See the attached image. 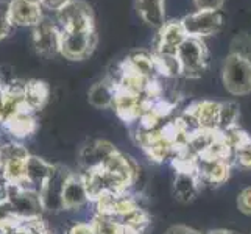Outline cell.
I'll return each instance as SVG.
<instances>
[{
    "label": "cell",
    "instance_id": "7",
    "mask_svg": "<svg viewBox=\"0 0 251 234\" xmlns=\"http://www.w3.org/2000/svg\"><path fill=\"white\" fill-rule=\"evenodd\" d=\"M95 34L91 31H75V33H63L61 36V49L59 53L72 61L88 58L95 47Z\"/></svg>",
    "mask_w": 251,
    "mask_h": 234
},
{
    "label": "cell",
    "instance_id": "20",
    "mask_svg": "<svg viewBox=\"0 0 251 234\" xmlns=\"http://www.w3.org/2000/svg\"><path fill=\"white\" fill-rule=\"evenodd\" d=\"M114 97H116V88L108 80L95 83L88 92L89 103L94 108H99V109H105V108L112 106Z\"/></svg>",
    "mask_w": 251,
    "mask_h": 234
},
{
    "label": "cell",
    "instance_id": "25",
    "mask_svg": "<svg viewBox=\"0 0 251 234\" xmlns=\"http://www.w3.org/2000/svg\"><path fill=\"white\" fill-rule=\"evenodd\" d=\"M13 21L10 14V2L6 0H0V41L8 36L11 31Z\"/></svg>",
    "mask_w": 251,
    "mask_h": 234
},
{
    "label": "cell",
    "instance_id": "31",
    "mask_svg": "<svg viewBox=\"0 0 251 234\" xmlns=\"http://www.w3.org/2000/svg\"><path fill=\"white\" fill-rule=\"evenodd\" d=\"M166 234H201V233L194 228H189L186 225H173V227H170L166 231Z\"/></svg>",
    "mask_w": 251,
    "mask_h": 234
},
{
    "label": "cell",
    "instance_id": "24",
    "mask_svg": "<svg viewBox=\"0 0 251 234\" xmlns=\"http://www.w3.org/2000/svg\"><path fill=\"white\" fill-rule=\"evenodd\" d=\"M95 234H124L125 227L117 220L106 217V215H95V219L91 222Z\"/></svg>",
    "mask_w": 251,
    "mask_h": 234
},
{
    "label": "cell",
    "instance_id": "21",
    "mask_svg": "<svg viewBox=\"0 0 251 234\" xmlns=\"http://www.w3.org/2000/svg\"><path fill=\"white\" fill-rule=\"evenodd\" d=\"M24 95L27 106L33 112H36L46 105V102L49 99V86L39 80H31L28 83H25Z\"/></svg>",
    "mask_w": 251,
    "mask_h": 234
},
{
    "label": "cell",
    "instance_id": "12",
    "mask_svg": "<svg viewBox=\"0 0 251 234\" xmlns=\"http://www.w3.org/2000/svg\"><path fill=\"white\" fill-rule=\"evenodd\" d=\"M33 114L34 112L31 109L25 108L14 114L11 119H8L2 125L13 141L21 142L22 139H27V137L34 134V131H36V119H34Z\"/></svg>",
    "mask_w": 251,
    "mask_h": 234
},
{
    "label": "cell",
    "instance_id": "28",
    "mask_svg": "<svg viewBox=\"0 0 251 234\" xmlns=\"http://www.w3.org/2000/svg\"><path fill=\"white\" fill-rule=\"evenodd\" d=\"M194 2L198 10H211V11H219L223 5V0H194Z\"/></svg>",
    "mask_w": 251,
    "mask_h": 234
},
{
    "label": "cell",
    "instance_id": "23",
    "mask_svg": "<svg viewBox=\"0 0 251 234\" xmlns=\"http://www.w3.org/2000/svg\"><path fill=\"white\" fill-rule=\"evenodd\" d=\"M239 119V105L234 102L220 103L219 112V131H226V130L236 127Z\"/></svg>",
    "mask_w": 251,
    "mask_h": 234
},
{
    "label": "cell",
    "instance_id": "11",
    "mask_svg": "<svg viewBox=\"0 0 251 234\" xmlns=\"http://www.w3.org/2000/svg\"><path fill=\"white\" fill-rule=\"evenodd\" d=\"M195 170L198 177H203L212 184H222L229 177V162L222 158H209V156H198L195 159Z\"/></svg>",
    "mask_w": 251,
    "mask_h": 234
},
{
    "label": "cell",
    "instance_id": "17",
    "mask_svg": "<svg viewBox=\"0 0 251 234\" xmlns=\"http://www.w3.org/2000/svg\"><path fill=\"white\" fill-rule=\"evenodd\" d=\"M194 111L195 117L198 119L203 130H211L215 131L219 130V112H220V103L215 102H200L190 108Z\"/></svg>",
    "mask_w": 251,
    "mask_h": 234
},
{
    "label": "cell",
    "instance_id": "5",
    "mask_svg": "<svg viewBox=\"0 0 251 234\" xmlns=\"http://www.w3.org/2000/svg\"><path fill=\"white\" fill-rule=\"evenodd\" d=\"M72 172H69L66 167L55 164V170L51 173V177L46 183V186L41 189L39 197L42 202L44 211L49 212H59L64 211L63 208V190L67 178L71 177Z\"/></svg>",
    "mask_w": 251,
    "mask_h": 234
},
{
    "label": "cell",
    "instance_id": "3",
    "mask_svg": "<svg viewBox=\"0 0 251 234\" xmlns=\"http://www.w3.org/2000/svg\"><path fill=\"white\" fill-rule=\"evenodd\" d=\"M176 56L181 64V74L195 78L200 77L206 66V47L200 38L187 36L176 50Z\"/></svg>",
    "mask_w": 251,
    "mask_h": 234
},
{
    "label": "cell",
    "instance_id": "30",
    "mask_svg": "<svg viewBox=\"0 0 251 234\" xmlns=\"http://www.w3.org/2000/svg\"><path fill=\"white\" fill-rule=\"evenodd\" d=\"M69 2H71V0H42L41 6H44V8H47V10L58 13V11H61Z\"/></svg>",
    "mask_w": 251,
    "mask_h": 234
},
{
    "label": "cell",
    "instance_id": "10",
    "mask_svg": "<svg viewBox=\"0 0 251 234\" xmlns=\"http://www.w3.org/2000/svg\"><path fill=\"white\" fill-rule=\"evenodd\" d=\"M117 150L116 147L108 141H94L81 149L80 162L84 170H92L103 167L106 161L114 155Z\"/></svg>",
    "mask_w": 251,
    "mask_h": 234
},
{
    "label": "cell",
    "instance_id": "8",
    "mask_svg": "<svg viewBox=\"0 0 251 234\" xmlns=\"http://www.w3.org/2000/svg\"><path fill=\"white\" fill-rule=\"evenodd\" d=\"M61 30L55 24L47 19H41V22L34 25L33 30L34 49L42 56H53L59 53V49H61Z\"/></svg>",
    "mask_w": 251,
    "mask_h": 234
},
{
    "label": "cell",
    "instance_id": "2",
    "mask_svg": "<svg viewBox=\"0 0 251 234\" xmlns=\"http://www.w3.org/2000/svg\"><path fill=\"white\" fill-rule=\"evenodd\" d=\"M6 208L19 220L41 219L42 212H44L41 197L36 190H27L16 184L10 186V195H8Z\"/></svg>",
    "mask_w": 251,
    "mask_h": 234
},
{
    "label": "cell",
    "instance_id": "29",
    "mask_svg": "<svg viewBox=\"0 0 251 234\" xmlns=\"http://www.w3.org/2000/svg\"><path fill=\"white\" fill-rule=\"evenodd\" d=\"M67 234H95L92 223H86V222H76L74 223L71 228H69Z\"/></svg>",
    "mask_w": 251,
    "mask_h": 234
},
{
    "label": "cell",
    "instance_id": "27",
    "mask_svg": "<svg viewBox=\"0 0 251 234\" xmlns=\"http://www.w3.org/2000/svg\"><path fill=\"white\" fill-rule=\"evenodd\" d=\"M237 206H239V211L251 215V187L244 189L242 192L239 194L237 198Z\"/></svg>",
    "mask_w": 251,
    "mask_h": 234
},
{
    "label": "cell",
    "instance_id": "6",
    "mask_svg": "<svg viewBox=\"0 0 251 234\" xmlns=\"http://www.w3.org/2000/svg\"><path fill=\"white\" fill-rule=\"evenodd\" d=\"M183 27L190 38H203L217 33L222 25V17L219 11L198 10L192 14H187L181 19Z\"/></svg>",
    "mask_w": 251,
    "mask_h": 234
},
{
    "label": "cell",
    "instance_id": "22",
    "mask_svg": "<svg viewBox=\"0 0 251 234\" xmlns=\"http://www.w3.org/2000/svg\"><path fill=\"white\" fill-rule=\"evenodd\" d=\"M154 56V66L156 74L164 77H176L181 74V64L176 53H166V52H156Z\"/></svg>",
    "mask_w": 251,
    "mask_h": 234
},
{
    "label": "cell",
    "instance_id": "19",
    "mask_svg": "<svg viewBox=\"0 0 251 234\" xmlns=\"http://www.w3.org/2000/svg\"><path fill=\"white\" fill-rule=\"evenodd\" d=\"M124 64L134 71L136 74H139L145 78H154V74H156V66H154V56L147 53L144 50H136L129 55Z\"/></svg>",
    "mask_w": 251,
    "mask_h": 234
},
{
    "label": "cell",
    "instance_id": "9",
    "mask_svg": "<svg viewBox=\"0 0 251 234\" xmlns=\"http://www.w3.org/2000/svg\"><path fill=\"white\" fill-rule=\"evenodd\" d=\"M91 200L86 183L83 180V175H76L71 173V177L67 178L64 190H63V208L64 211H76L83 208L86 203Z\"/></svg>",
    "mask_w": 251,
    "mask_h": 234
},
{
    "label": "cell",
    "instance_id": "13",
    "mask_svg": "<svg viewBox=\"0 0 251 234\" xmlns=\"http://www.w3.org/2000/svg\"><path fill=\"white\" fill-rule=\"evenodd\" d=\"M187 38V33L181 21H170L161 27L159 42L156 52H166V53H176L181 42Z\"/></svg>",
    "mask_w": 251,
    "mask_h": 234
},
{
    "label": "cell",
    "instance_id": "32",
    "mask_svg": "<svg viewBox=\"0 0 251 234\" xmlns=\"http://www.w3.org/2000/svg\"><path fill=\"white\" fill-rule=\"evenodd\" d=\"M204 234H239L236 231H229V230H211V231H207Z\"/></svg>",
    "mask_w": 251,
    "mask_h": 234
},
{
    "label": "cell",
    "instance_id": "15",
    "mask_svg": "<svg viewBox=\"0 0 251 234\" xmlns=\"http://www.w3.org/2000/svg\"><path fill=\"white\" fill-rule=\"evenodd\" d=\"M173 194L181 202L194 200L198 194V173L195 169L178 170L173 181Z\"/></svg>",
    "mask_w": 251,
    "mask_h": 234
},
{
    "label": "cell",
    "instance_id": "16",
    "mask_svg": "<svg viewBox=\"0 0 251 234\" xmlns=\"http://www.w3.org/2000/svg\"><path fill=\"white\" fill-rule=\"evenodd\" d=\"M10 14L11 21L16 25H31L34 27L41 22V6L25 2V0H13L10 2Z\"/></svg>",
    "mask_w": 251,
    "mask_h": 234
},
{
    "label": "cell",
    "instance_id": "4",
    "mask_svg": "<svg viewBox=\"0 0 251 234\" xmlns=\"http://www.w3.org/2000/svg\"><path fill=\"white\" fill-rule=\"evenodd\" d=\"M61 33L91 31L94 30L91 6L83 0H71L61 11H58Z\"/></svg>",
    "mask_w": 251,
    "mask_h": 234
},
{
    "label": "cell",
    "instance_id": "14",
    "mask_svg": "<svg viewBox=\"0 0 251 234\" xmlns=\"http://www.w3.org/2000/svg\"><path fill=\"white\" fill-rule=\"evenodd\" d=\"M55 170V164H50L46 159L39 158L36 155H30L27 161V180L33 190L39 194L41 189L46 186L49 178Z\"/></svg>",
    "mask_w": 251,
    "mask_h": 234
},
{
    "label": "cell",
    "instance_id": "33",
    "mask_svg": "<svg viewBox=\"0 0 251 234\" xmlns=\"http://www.w3.org/2000/svg\"><path fill=\"white\" fill-rule=\"evenodd\" d=\"M5 89H6V84H2V83H0V95H2V94L5 92Z\"/></svg>",
    "mask_w": 251,
    "mask_h": 234
},
{
    "label": "cell",
    "instance_id": "1",
    "mask_svg": "<svg viewBox=\"0 0 251 234\" xmlns=\"http://www.w3.org/2000/svg\"><path fill=\"white\" fill-rule=\"evenodd\" d=\"M223 84L232 95H247L251 92V59L231 53L223 66Z\"/></svg>",
    "mask_w": 251,
    "mask_h": 234
},
{
    "label": "cell",
    "instance_id": "34",
    "mask_svg": "<svg viewBox=\"0 0 251 234\" xmlns=\"http://www.w3.org/2000/svg\"><path fill=\"white\" fill-rule=\"evenodd\" d=\"M250 234H251V233H250Z\"/></svg>",
    "mask_w": 251,
    "mask_h": 234
},
{
    "label": "cell",
    "instance_id": "18",
    "mask_svg": "<svg viewBox=\"0 0 251 234\" xmlns=\"http://www.w3.org/2000/svg\"><path fill=\"white\" fill-rule=\"evenodd\" d=\"M137 10H139L142 19L151 27L161 28L166 24L164 0H137Z\"/></svg>",
    "mask_w": 251,
    "mask_h": 234
},
{
    "label": "cell",
    "instance_id": "26",
    "mask_svg": "<svg viewBox=\"0 0 251 234\" xmlns=\"http://www.w3.org/2000/svg\"><path fill=\"white\" fill-rule=\"evenodd\" d=\"M236 161L240 167L251 170V141L234 150Z\"/></svg>",
    "mask_w": 251,
    "mask_h": 234
}]
</instances>
